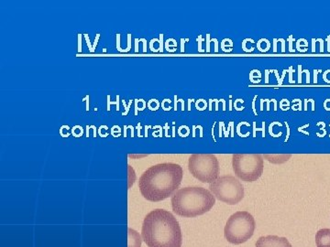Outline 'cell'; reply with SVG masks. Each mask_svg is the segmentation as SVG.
I'll return each instance as SVG.
<instances>
[{"instance_id":"1","label":"cell","mask_w":330,"mask_h":247,"mask_svg":"<svg viewBox=\"0 0 330 247\" xmlns=\"http://www.w3.org/2000/svg\"><path fill=\"white\" fill-rule=\"evenodd\" d=\"M183 176V169L179 164L160 163L142 173L139 188L146 200L160 201L172 196L179 188Z\"/></svg>"},{"instance_id":"2","label":"cell","mask_w":330,"mask_h":247,"mask_svg":"<svg viewBox=\"0 0 330 247\" xmlns=\"http://www.w3.org/2000/svg\"><path fill=\"white\" fill-rule=\"evenodd\" d=\"M141 236L148 247H182L183 243L178 221L163 209H154L145 216Z\"/></svg>"},{"instance_id":"3","label":"cell","mask_w":330,"mask_h":247,"mask_svg":"<svg viewBox=\"0 0 330 247\" xmlns=\"http://www.w3.org/2000/svg\"><path fill=\"white\" fill-rule=\"evenodd\" d=\"M173 212L183 217L193 218L205 214L216 203V197L210 190L202 187H185L172 196Z\"/></svg>"},{"instance_id":"4","label":"cell","mask_w":330,"mask_h":247,"mask_svg":"<svg viewBox=\"0 0 330 247\" xmlns=\"http://www.w3.org/2000/svg\"><path fill=\"white\" fill-rule=\"evenodd\" d=\"M256 228L255 219L249 211L239 210L227 219L224 235L228 243L241 244L252 237Z\"/></svg>"},{"instance_id":"5","label":"cell","mask_w":330,"mask_h":247,"mask_svg":"<svg viewBox=\"0 0 330 247\" xmlns=\"http://www.w3.org/2000/svg\"><path fill=\"white\" fill-rule=\"evenodd\" d=\"M232 168L239 178L246 182H253L263 173L264 159L260 154H234Z\"/></svg>"},{"instance_id":"6","label":"cell","mask_w":330,"mask_h":247,"mask_svg":"<svg viewBox=\"0 0 330 247\" xmlns=\"http://www.w3.org/2000/svg\"><path fill=\"white\" fill-rule=\"evenodd\" d=\"M209 190L216 199L229 205H235L244 198V186L231 175L218 177L217 180L210 183Z\"/></svg>"},{"instance_id":"7","label":"cell","mask_w":330,"mask_h":247,"mask_svg":"<svg viewBox=\"0 0 330 247\" xmlns=\"http://www.w3.org/2000/svg\"><path fill=\"white\" fill-rule=\"evenodd\" d=\"M191 174L204 183H212L219 177V162L213 154H193L189 158Z\"/></svg>"},{"instance_id":"8","label":"cell","mask_w":330,"mask_h":247,"mask_svg":"<svg viewBox=\"0 0 330 247\" xmlns=\"http://www.w3.org/2000/svg\"><path fill=\"white\" fill-rule=\"evenodd\" d=\"M256 247H293L286 237L277 235L260 236L255 243Z\"/></svg>"},{"instance_id":"9","label":"cell","mask_w":330,"mask_h":247,"mask_svg":"<svg viewBox=\"0 0 330 247\" xmlns=\"http://www.w3.org/2000/svg\"><path fill=\"white\" fill-rule=\"evenodd\" d=\"M316 247H330V228H323L316 234Z\"/></svg>"},{"instance_id":"10","label":"cell","mask_w":330,"mask_h":247,"mask_svg":"<svg viewBox=\"0 0 330 247\" xmlns=\"http://www.w3.org/2000/svg\"><path fill=\"white\" fill-rule=\"evenodd\" d=\"M128 234V247H141V237L137 231H135L134 229L129 228Z\"/></svg>"},{"instance_id":"11","label":"cell","mask_w":330,"mask_h":247,"mask_svg":"<svg viewBox=\"0 0 330 247\" xmlns=\"http://www.w3.org/2000/svg\"><path fill=\"white\" fill-rule=\"evenodd\" d=\"M264 158L272 163L281 164L288 160L291 158V155H265Z\"/></svg>"},{"instance_id":"12","label":"cell","mask_w":330,"mask_h":247,"mask_svg":"<svg viewBox=\"0 0 330 247\" xmlns=\"http://www.w3.org/2000/svg\"><path fill=\"white\" fill-rule=\"evenodd\" d=\"M134 105H135V113L134 115H138V111H143L146 106H147V103L146 101H144L143 99H135L134 100Z\"/></svg>"},{"instance_id":"13","label":"cell","mask_w":330,"mask_h":247,"mask_svg":"<svg viewBox=\"0 0 330 247\" xmlns=\"http://www.w3.org/2000/svg\"><path fill=\"white\" fill-rule=\"evenodd\" d=\"M147 106L151 111H157L160 107V102L157 99H150L148 102Z\"/></svg>"},{"instance_id":"14","label":"cell","mask_w":330,"mask_h":247,"mask_svg":"<svg viewBox=\"0 0 330 247\" xmlns=\"http://www.w3.org/2000/svg\"><path fill=\"white\" fill-rule=\"evenodd\" d=\"M72 134L75 137H80L83 134V129L81 125H74L72 128Z\"/></svg>"},{"instance_id":"15","label":"cell","mask_w":330,"mask_h":247,"mask_svg":"<svg viewBox=\"0 0 330 247\" xmlns=\"http://www.w3.org/2000/svg\"><path fill=\"white\" fill-rule=\"evenodd\" d=\"M110 105H116V111H119V95H116V102H110V95H107V111H110Z\"/></svg>"},{"instance_id":"16","label":"cell","mask_w":330,"mask_h":247,"mask_svg":"<svg viewBox=\"0 0 330 247\" xmlns=\"http://www.w3.org/2000/svg\"><path fill=\"white\" fill-rule=\"evenodd\" d=\"M206 102L205 101V100H202V99H200V100H198L197 102H196V108H197V110H199V111H203V110H205L206 108Z\"/></svg>"},{"instance_id":"17","label":"cell","mask_w":330,"mask_h":247,"mask_svg":"<svg viewBox=\"0 0 330 247\" xmlns=\"http://www.w3.org/2000/svg\"><path fill=\"white\" fill-rule=\"evenodd\" d=\"M122 103H123L124 107L126 108V109H125V112L122 113V115H123V116H126V115H128V114H129V108H130V106H131V105H132V103H133V101L130 100V101H129V103L128 105H127V104H126V102H125V100H122Z\"/></svg>"},{"instance_id":"18","label":"cell","mask_w":330,"mask_h":247,"mask_svg":"<svg viewBox=\"0 0 330 247\" xmlns=\"http://www.w3.org/2000/svg\"><path fill=\"white\" fill-rule=\"evenodd\" d=\"M159 52H163V34H160V48H159Z\"/></svg>"},{"instance_id":"19","label":"cell","mask_w":330,"mask_h":247,"mask_svg":"<svg viewBox=\"0 0 330 247\" xmlns=\"http://www.w3.org/2000/svg\"><path fill=\"white\" fill-rule=\"evenodd\" d=\"M84 38H86V43H87V46H88L90 52H94V50H93V46L91 45V42H90V39H89V37H88L87 34H84Z\"/></svg>"},{"instance_id":"20","label":"cell","mask_w":330,"mask_h":247,"mask_svg":"<svg viewBox=\"0 0 330 247\" xmlns=\"http://www.w3.org/2000/svg\"><path fill=\"white\" fill-rule=\"evenodd\" d=\"M78 52H82V40H81V34L78 35Z\"/></svg>"},{"instance_id":"21","label":"cell","mask_w":330,"mask_h":247,"mask_svg":"<svg viewBox=\"0 0 330 247\" xmlns=\"http://www.w3.org/2000/svg\"><path fill=\"white\" fill-rule=\"evenodd\" d=\"M99 38H100V34H96V39H95V42H94V46H93V49H94V50H96V46H97V42H98Z\"/></svg>"},{"instance_id":"22","label":"cell","mask_w":330,"mask_h":247,"mask_svg":"<svg viewBox=\"0 0 330 247\" xmlns=\"http://www.w3.org/2000/svg\"><path fill=\"white\" fill-rule=\"evenodd\" d=\"M141 41H143V52H147V40L145 39H140Z\"/></svg>"},{"instance_id":"23","label":"cell","mask_w":330,"mask_h":247,"mask_svg":"<svg viewBox=\"0 0 330 247\" xmlns=\"http://www.w3.org/2000/svg\"><path fill=\"white\" fill-rule=\"evenodd\" d=\"M139 39H135V52H139Z\"/></svg>"},{"instance_id":"24","label":"cell","mask_w":330,"mask_h":247,"mask_svg":"<svg viewBox=\"0 0 330 247\" xmlns=\"http://www.w3.org/2000/svg\"><path fill=\"white\" fill-rule=\"evenodd\" d=\"M84 99L86 100V111H89V95H86Z\"/></svg>"},{"instance_id":"25","label":"cell","mask_w":330,"mask_h":247,"mask_svg":"<svg viewBox=\"0 0 330 247\" xmlns=\"http://www.w3.org/2000/svg\"><path fill=\"white\" fill-rule=\"evenodd\" d=\"M181 41H182L181 52H184V41H186V39H181Z\"/></svg>"},{"instance_id":"26","label":"cell","mask_w":330,"mask_h":247,"mask_svg":"<svg viewBox=\"0 0 330 247\" xmlns=\"http://www.w3.org/2000/svg\"><path fill=\"white\" fill-rule=\"evenodd\" d=\"M206 39H207V47H206V52H209V34L206 35Z\"/></svg>"},{"instance_id":"27","label":"cell","mask_w":330,"mask_h":247,"mask_svg":"<svg viewBox=\"0 0 330 247\" xmlns=\"http://www.w3.org/2000/svg\"><path fill=\"white\" fill-rule=\"evenodd\" d=\"M298 68H299V75H298V78H299V82H302V80H301V77H302V72H301L302 66H299Z\"/></svg>"},{"instance_id":"28","label":"cell","mask_w":330,"mask_h":247,"mask_svg":"<svg viewBox=\"0 0 330 247\" xmlns=\"http://www.w3.org/2000/svg\"><path fill=\"white\" fill-rule=\"evenodd\" d=\"M197 40H198V42H199V52H203V50L201 49V43H202V42H201V40H202V37H201V36H199V37H198V39H197Z\"/></svg>"},{"instance_id":"29","label":"cell","mask_w":330,"mask_h":247,"mask_svg":"<svg viewBox=\"0 0 330 247\" xmlns=\"http://www.w3.org/2000/svg\"><path fill=\"white\" fill-rule=\"evenodd\" d=\"M320 72V71H316L315 70V73H314V76H315V80H314V82L316 83L317 82V72Z\"/></svg>"},{"instance_id":"30","label":"cell","mask_w":330,"mask_h":247,"mask_svg":"<svg viewBox=\"0 0 330 247\" xmlns=\"http://www.w3.org/2000/svg\"><path fill=\"white\" fill-rule=\"evenodd\" d=\"M312 41H313V48H312V50H313V52H315V50H316L315 46H316V40L315 39H313Z\"/></svg>"},{"instance_id":"31","label":"cell","mask_w":330,"mask_h":247,"mask_svg":"<svg viewBox=\"0 0 330 247\" xmlns=\"http://www.w3.org/2000/svg\"><path fill=\"white\" fill-rule=\"evenodd\" d=\"M327 40H328V46H327V49H328V52H330V36L327 37Z\"/></svg>"}]
</instances>
